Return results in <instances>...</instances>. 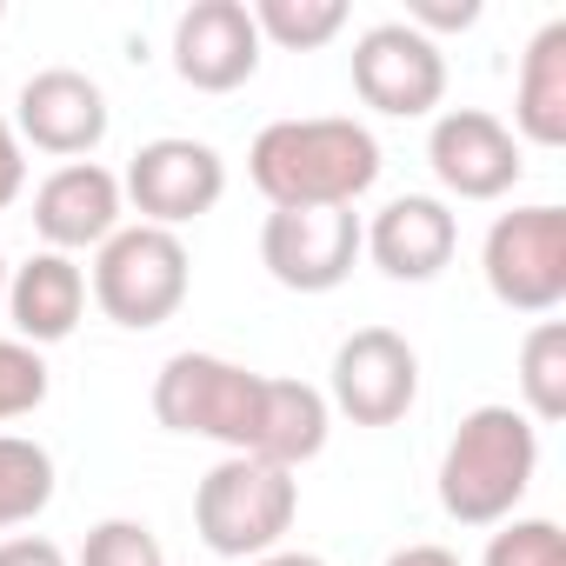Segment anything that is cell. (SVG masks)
I'll use <instances>...</instances> for the list:
<instances>
[{"label": "cell", "mask_w": 566, "mask_h": 566, "mask_svg": "<svg viewBox=\"0 0 566 566\" xmlns=\"http://www.w3.org/2000/svg\"><path fill=\"white\" fill-rule=\"evenodd\" d=\"M187 287H193V260H187V240L167 227L134 220L94 247V301L114 327L147 334V327L174 321Z\"/></svg>", "instance_id": "5b68a950"}, {"label": "cell", "mask_w": 566, "mask_h": 566, "mask_svg": "<svg viewBox=\"0 0 566 566\" xmlns=\"http://www.w3.org/2000/svg\"><path fill=\"white\" fill-rule=\"evenodd\" d=\"M107 120H114L107 94L81 67H41V74L21 81V101H14L21 147H41L54 160H87L107 140Z\"/></svg>", "instance_id": "7c38bea8"}, {"label": "cell", "mask_w": 566, "mask_h": 566, "mask_svg": "<svg viewBox=\"0 0 566 566\" xmlns=\"http://www.w3.org/2000/svg\"><path fill=\"white\" fill-rule=\"evenodd\" d=\"M520 394H526V420L553 427L566 413V327L559 321H533V334L520 340Z\"/></svg>", "instance_id": "d6986e66"}, {"label": "cell", "mask_w": 566, "mask_h": 566, "mask_svg": "<svg viewBox=\"0 0 566 566\" xmlns=\"http://www.w3.org/2000/svg\"><path fill=\"white\" fill-rule=\"evenodd\" d=\"M480 566H566V533L553 520H500Z\"/></svg>", "instance_id": "44dd1931"}, {"label": "cell", "mask_w": 566, "mask_h": 566, "mask_svg": "<svg viewBox=\"0 0 566 566\" xmlns=\"http://www.w3.org/2000/svg\"><path fill=\"white\" fill-rule=\"evenodd\" d=\"M513 140L533 147H566V21H546L520 61V87H513Z\"/></svg>", "instance_id": "e0dca14e"}, {"label": "cell", "mask_w": 566, "mask_h": 566, "mask_svg": "<svg viewBox=\"0 0 566 566\" xmlns=\"http://www.w3.org/2000/svg\"><path fill=\"white\" fill-rule=\"evenodd\" d=\"M453 247H460V220L440 193H400L360 227V253H374L387 280H433L447 273Z\"/></svg>", "instance_id": "9a60e30c"}, {"label": "cell", "mask_w": 566, "mask_h": 566, "mask_svg": "<svg viewBox=\"0 0 566 566\" xmlns=\"http://www.w3.org/2000/svg\"><path fill=\"white\" fill-rule=\"evenodd\" d=\"M354 94L387 120H420L447 101V54L407 21H380L354 41Z\"/></svg>", "instance_id": "ba28073f"}, {"label": "cell", "mask_w": 566, "mask_h": 566, "mask_svg": "<svg viewBox=\"0 0 566 566\" xmlns=\"http://www.w3.org/2000/svg\"><path fill=\"white\" fill-rule=\"evenodd\" d=\"M247 174L273 207H354L380 180V140L360 120H273L247 147Z\"/></svg>", "instance_id": "7a4b0ae2"}, {"label": "cell", "mask_w": 566, "mask_h": 566, "mask_svg": "<svg viewBox=\"0 0 566 566\" xmlns=\"http://www.w3.org/2000/svg\"><path fill=\"white\" fill-rule=\"evenodd\" d=\"M54 506V453L41 440L0 433V533L28 526Z\"/></svg>", "instance_id": "ac0fdd59"}, {"label": "cell", "mask_w": 566, "mask_h": 566, "mask_svg": "<svg viewBox=\"0 0 566 566\" xmlns=\"http://www.w3.org/2000/svg\"><path fill=\"white\" fill-rule=\"evenodd\" d=\"M420 400V354L394 327H360L334 354V407L354 427H394Z\"/></svg>", "instance_id": "8fae6325"}, {"label": "cell", "mask_w": 566, "mask_h": 566, "mask_svg": "<svg viewBox=\"0 0 566 566\" xmlns=\"http://www.w3.org/2000/svg\"><path fill=\"white\" fill-rule=\"evenodd\" d=\"M260 28L247 0H193L174 21V74L193 94H233L260 74Z\"/></svg>", "instance_id": "4fadbf2b"}, {"label": "cell", "mask_w": 566, "mask_h": 566, "mask_svg": "<svg viewBox=\"0 0 566 566\" xmlns=\"http://www.w3.org/2000/svg\"><path fill=\"white\" fill-rule=\"evenodd\" d=\"M81 566H167V553L147 520H101L81 539Z\"/></svg>", "instance_id": "7402d4cb"}, {"label": "cell", "mask_w": 566, "mask_h": 566, "mask_svg": "<svg viewBox=\"0 0 566 566\" xmlns=\"http://www.w3.org/2000/svg\"><path fill=\"white\" fill-rule=\"evenodd\" d=\"M360 260L354 207H273L260 227V266L287 294H334Z\"/></svg>", "instance_id": "52a82bcc"}, {"label": "cell", "mask_w": 566, "mask_h": 566, "mask_svg": "<svg viewBox=\"0 0 566 566\" xmlns=\"http://www.w3.org/2000/svg\"><path fill=\"white\" fill-rule=\"evenodd\" d=\"M387 566H460V559H453L447 546H400Z\"/></svg>", "instance_id": "4316f807"}, {"label": "cell", "mask_w": 566, "mask_h": 566, "mask_svg": "<svg viewBox=\"0 0 566 566\" xmlns=\"http://www.w3.org/2000/svg\"><path fill=\"white\" fill-rule=\"evenodd\" d=\"M427 167L453 200H500L526 174L513 127L486 107H447L427 134Z\"/></svg>", "instance_id": "30bf717a"}, {"label": "cell", "mask_w": 566, "mask_h": 566, "mask_svg": "<svg viewBox=\"0 0 566 566\" xmlns=\"http://www.w3.org/2000/svg\"><path fill=\"white\" fill-rule=\"evenodd\" d=\"M14 314V334L28 340V347H61L74 327H81V314H87V273L74 266V253H34V260H21L14 273H8V301H0Z\"/></svg>", "instance_id": "2e32d148"}, {"label": "cell", "mask_w": 566, "mask_h": 566, "mask_svg": "<svg viewBox=\"0 0 566 566\" xmlns=\"http://www.w3.org/2000/svg\"><path fill=\"white\" fill-rule=\"evenodd\" d=\"M539 467V427L520 407H473L440 453V506L460 526H500L526 500Z\"/></svg>", "instance_id": "3957f363"}, {"label": "cell", "mask_w": 566, "mask_h": 566, "mask_svg": "<svg viewBox=\"0 0 566 566\" xmlns=\"http://www.w3.org/2000/svg\"><path fill=\"white\" fill-rule=\"evenodd\" d=\"M0 301H8V253H0Z\"/></svg>", "instance_id": "f1b7e54d"}, {"label": "cell", "mask_w": 566, "mask_h": 566, "mask_svg": "<svg viewBox=\"0 0 566 566\" xmlns=\"http://www.w3.org/2000/svg\"><path fill=\"white\" fill-rule=\"evenodd\" d=\"M120 193L134 200V213H140L147 227H167V233H174V227H187V220H200V213L220 207V193H227V160H220L207 140L160 134V140H147V147L127 160Z\"/></svg>", "instance_id": "9c48e42d"}, {"label": "cell", "mask_w": 566, "mask_h": 566, "mask_svg": "<svg viewBox=\"0 0 566 566\" xmlns=\"http://www.w3.org/2000/svg\"><path fill=\"white\" fill-rule=\"evenodd\" d=\"M0 566H67V553L41 533H14V539H0Z\"/></svg>", "instance_id": "484cf974"}, {"label": "cell", "mask_w": 566, "mask_h": 566, "mask_svg": "<svg viewBox=\"0 0 566 566\" xmlns=\"http://www.w3.org/2000/svg\"><path fill=\"white\" fill-rule=\"evenodd\" d=\"M301 513V480L287 467H266L247 453H227L200 486H193V533L220 559H260L294 533Z\"/></svg>", "instance_id": "277c9868"}, {"label": "cell", "mask_w": 566, "mask_h": 566, "mask_svg": "<svg viewBox=\"0 0 566 566\" xmlns=\"http://www.w3.org/2000/svg\"><path fill=\"white\" fill-rule=\"evenodd\" d=\"M247 14H253L260 41L294 48V54H314V48H327L347 28V0H253Z\"/></svg>", "instance_id": "ffe728a7"}, {"label": "cell", "mask_w": 566, "mask_h": 566, "mask_svg": "<svg viewBox=\"0 0 566 566\" xmlns=\"http://www.w3.org/2000/svg\"><path fill=\"white\" fill-rule=\"evenodd\" d=\"M247 566H327L321 553H287V546H273V553H260V559H247Z\"/></svg>", "instance_id": "83f0119b"}, {"label": "cell", "mask_w": 566, "mask_h": 566, "mask_svg": "<svg viewBox=\"0 0 566 566\" xmlns=\"http://www.w3.org/2000/svg\"><path fill=\"white\" fill-rule=\"evenodd\" d=\"M154 420L167 433L220 440L227 453L266 460V467H307L327 447V394L307 380H273L220 354H174L154 380Z\"/></svg>", "instance_id": "6da1fadb"}, {"label": "cell", "mask_w": 566, "mask_h": 566, "mask_svg": "<svg viewBox=\"0 0 566 566\" xmlns=\"http://www.w3.org/2000/svg\"><path fill=\"white\" fill-rule=\"evenodd\" d=\"M127 193L120 174H107L101 160H67L34 187V233L48 240V253H81L101 247L107 233H120L127 220Z\"/></svg>", "instance_id": "5bb4252c"}, {"label": "cell", "mask_w": 566, "mask_h": 566, "mask_svg": "<svg viewBox=\"0 0 566 566\" xmlns=\"http://www.w3.org/2000/svg\"><path fill=\"white\" fill-rule=\"evenodd\" d=\"M480 21V0H407V28H420L427 41L433 34H460Z\"/></svg>", "instance_id": "cb8c5ba5"}, {"label": "cell", "mask_w": 566, "mask_h": 566, "mask_svg": "<svg viewBox=\"0 0 566 566\" xmlns=\"http://www.w3.org/2000/svg\"><path fill=\"white\" fill-rule=\"evenodd\" d=\"M21 187H28V147H21L14 120L0 114V213H8V207L21 200Z\"/></svg>", "instance_id": "d4e9b609"}, {"label": "cell", "mask_w": 566, "mask_h": 566, "mask_svg": "<svg viewBox=\"0 0 566 566\" xmlns=\"http://www.w3.org/2000/svg\"><path fill=\"white\" fill-rule=\"evenodd\" d=\"M0 14H8V8H0Z\"/></svg>", "instance_id": "f546056e"}, {"label": "cell", "mask_w": 566, "mask_h": 566, "mask_svg": "<svg viewBox=\"0 0 566 566\" xmlns=\"http://www.w3.org/2000/svg\"><path fill=\"white\" fill-rule=\"evenodd\" d=\"M480 273L486 294L513 314L546 321L566 301V207L539 200V207H513L486 227L480 247Z\"/></svg>", "instance_id": "8992f818"}, {"label": "cell", "mask_w": 566, "mask_h": 566, "mask_svg": "<svg viewBox=\"0 0 566 566\" xmlns=\"http://www.w3.org/2000/svg\"><path fill=\"white\" fill-rule=\"evenodd\" d=\"M48 400V360L28 340H0V427Z\"/></svg>", "instance_id": "603a6c76"}]
</instances>
